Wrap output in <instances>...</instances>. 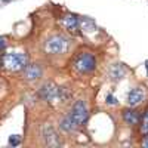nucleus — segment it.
I'll use <instances>...</instances> for the list:
<instances>
[{
	"mask_svg": "<svg viewBox=\"0 0 148 148\" xmlns=\"http://www.w3.org/2000/svg\"><path fill=\"white\" fill-rule=\"evenodd\" d=\"M88 120V107L84 101H77L73 105L71 111L61 121V129L65 132H73L77 127H80L83 123Z\"/></svg>",
	"mask_w": 148,
	"mask_h": 148,
	"instance_id": "1",
	"label": "nucleus"
},
{
	"mask_svg": "<svg viewBox=\"0 0 148 148\" xmlns=\"http://www.w3.org/2000/svg\"><path fill=\"white\" fill-rule=\"evenodd\" d=\"M70 95V90H67L65 88H59L52 82L45 83L40 88V96L49 102H65Z\"/></svg>",
	"mask_w": 148,
	"mask_h": 148,
	"instance_id": "2",
	"label": "nucleus"
},
{
	"mask_svg": "<svg viewBox=\"0 0 148 148\" xmlns=\"http://www.w3.org/2000/svg\"><path fill=\"white\" fill-rule=\"evenodd\" d=\"M68 46L70 42L67 37L64 36H52L49 37L45 43V51L51 55H61V53H65L68 51Z\"/></svg>",
	"mask_w": 148,
	"mask_h": 148,
	"instance_id": "3",
	"label": "nucleus"
},
{
	"mask_svg": "<svg viewBox=\"0 0 148 148\" xmlns=\"http://www.w3.org/2000/svg\"><path fill=\"white\" fill-rule=\"evenodd\" d=\"M3 65H5V68H8L10 71L22 70L24 67L27 65V55L25 53H19V52L5 53L3 55Z\"/></svg>",
	"mask_w": 148,
	"mask_h": 148,
	"instance_id": "4",
	"label": "nucleus"
},
{
	"mask_svg": "<svg viewBox=\"0 0 148 148\" xmlns=\"http://www.w3.org/2000/svg\"><path fill=\"white\" fill-rule=\"evenodd\" d=\"M73 65H74V70L79 73H90L96 65V61H95L92 53L84 52V53H80L76 56Z\"/></svg>",
	"mask_w": 148,
	"mask_h": 148,
	"instance_id": "5",
	"label": "nucleus"
},
{
	"mask_svg": "<svg viewBox=\"0 0 148 148\" xmlns=\"http://www.w3.org/2000/svg\"><path fill=\"white\" fill-rule=\"evenodd\" d=\"M42 136H43V141H45V144L47 147H59L61 145L58 133H56V130L51 125H43V127H42Z\"/></svg>",
	"mask_w": 148,
	"mask_h": 148,
	"instance_id": "6",
	"label": "nucleus"
},
{
	"mask_svg": "<svg viewBox=\"0 0 148 148\" xmlns=\"http://www.w3.org/2000/svg\"><path fill=\"white\" fill-rule=\"evenodd\" d=\"M61 24H62L64 28L68 30L70 33H77V30H80V21L76 15H65L61 19Z\"/></svg>",
	"mask_w": 148,
	"mask_h": 148,
	"instance_id": "7",
	"label": "nucleus"
},
{
	"mask_svg": "<svg viewBox=\"0 0 148 148\" xmlns=\"http://www.w3.org/2000/svg\"><path fill=\"white\" fill-rule=\"evenodd\" d=\"M144 96H145V93H144V90L141 88H135V89H132L127 93L126 99H127V104L129 105L135 107V105H138V104H141L144 101Z\"/></svg>",
	"mask_w": 148,
	"mask_h": 148,
	"instance_id": "8",
	"label": "nucleus"
},
{
	"mask_svg": "<svg viewBox=\"0 0 148 148\" xmlns=\"http://www.w3.org/2000/svg\"><path fill=\"white\" fill-rule=\"evenodd\" d=\"M24 77L27 80H36L42 77V68L37 64H30L24 67Z\"/></svg>",
	"mask_w": 148,
	"mask_h": 148,
	"instance_id": "9",
	"label": "nucleus"
},
{
	"mask_svg": "<svg viewBox=\"0 0 148 148\" xmlns=\"http://www.w3.org/2000/svg\"><path fill=\"white\" fill-rule=\"evenodd\" d=\"M123 120H125L127 125H136V123L139 121V116L136 111H133V110H125L123 111Z\"/></svg>",
	"mask_w": 148,
	"mask_h": 148,
	"instance_id": "10",
	"label": "nucleus"
},
{
	"mask_svg": "<svg viewBox=\"0 0 148 148\" xmlns=\"http://www.w3.org/2000/svg\"><path fill=\"white\" fill-rule=\"evenodd\" d=\"M125 74H126V70H125V67H123L121 64H114L113 67H111V70H110V76L113 77V80L123 79Z\"/></svg>",
	"mask_w": 148,
	"mask_h": 148,
	"instance_id": "11",
	"label": "nucleus"
},
{
	"mask_svg": "<svg viewBox=\"0 0 148 148\" xmlns=\"http://www.w3.org/2000/svg\"><path fill=\"white\" fill-rule=\"evenodd\" d=\"M79 21H80V28L83 31L92 33V31L96 30V24H95L93 19H90V18H79Z\"/></svg>",
	"mask_w": 148,
	"mask_h": 148,
	"instance_id": "12",
	"label": "nucleus"
},
{
	"mask_svg": "<svg viewBox=\"0 0 148 148\" xmlns=\"http://www.w3.org/2000/svg\"><path fill=\"white\" fill-rule=\"evenodd\" d=\"M141 132L144 135H148V111L144 116V120H142V125H141Z\"/></svg>",
	"mask_w": 148,
	"mask_h": 148,
	"instance_id": "13",
	"label": "nucleus"
},
{
	"mask_svg": "<svg viewBox=\"0 0 148 148\" xmlns=\"http://www.w3.org/2000/svg\"><path fill=\"white\" fill-rule=\"evenodd\" d=\"M19 142H21V139H19L18 135H14V136H10V138H9V144H10L12 147H16V145H19Z\"/></svg>",
	"mask_w": 148,
	"mask_h": 148,
	"instance_id": "14",
	"label": "nucleus"
},
{
	"mask_svg": "<svg viewBox=\"0 0 148 148\" xmlns=\"http://www.w3.org/2000/svg\"><path fill=\"white\" fill-rule=\"evenodd\" d=\"M107 102L111 104V105H114V104H116V98H114L113 95H107Z\"/></svg>",
	"mask_w": 148,
	"mask_h": 148,
	"instance_id": "15",
	"label": "nucleus"
},
{
	"mask_svg": "<svg viewBox=\"0 0 148 148\" xmlns=\"http://www.w3.org/2000/svg\"><path fill=\"white\" fill-rule=\"evenodd\" d=\"M5 47H6V39L0 37V51H5Z\"/></svg>",
	"mask_w": 148,
	"mask_h": 148,
	"instance_id": "16",
	"label": "nucleus"
},
{
	"mask_svg": "<svg viewBox=\"0 0 148 148\" xmlns=\"http://www.w3.org/2000/svg\"><path fill=\"white\" fill-rule=\"evenodd\" d=\"M142 145H144V147H148V136H147V138L144 139V142H142Z\"/></svg>",
	"mask_w": 148,
	"mask_h": 148,
	"instance_id": "17",
	"label": "nucleus"
}]
</instances>
